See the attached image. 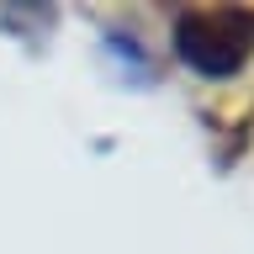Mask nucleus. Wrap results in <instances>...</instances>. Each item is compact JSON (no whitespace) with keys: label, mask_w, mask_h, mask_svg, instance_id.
Masks as SVG:
<instances>
[{"label":"nucleus","mask_w":254,"mask_h":254,"mask_svg":"<svg viewBox=\"0 0 254 254\" xmlns=\"http://www.w3.org/2000/svg\"><path fill=\"white\" fill-rule=\"evenodd\" d=\"M175 53L201 79L238 74L254 53V11L244 5H201L175 21Z\"/></svg>","instance_id":"1"}]
</instances>
